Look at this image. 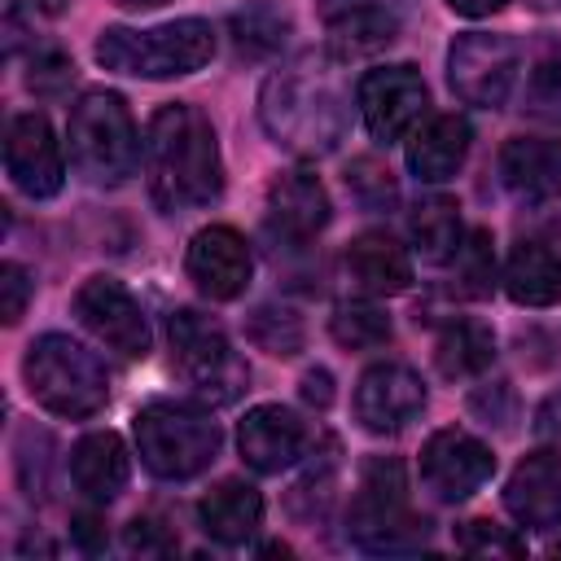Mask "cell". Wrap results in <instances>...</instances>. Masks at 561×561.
<instances>
[{"label":"cell","mask_w":561,"mask_h":561,"mask_svg":"<svg viewBox=\"0 0 561 561\" xmlns=\"http://www.w3.org/2000/svg\"><path fill=\"white\" fill-rule=\"evenodd\" d=\"M254 110L272 145L294 158H324L351 131L355 92L333 48H307L263 79Z\"/></svg>","instance_id":"6da1fadb"},{"label":"cell","mask_w":561,"mask_h":561,"mask_svg":"<svg viewBox=\"0 0 561 561\" xmlns=\"http://www.w3.org/2000/svg\"><path fill=\"white\" fill-rule=\"evenodd\" d=\"M140 171L162 215H184L224 197V153L215 123L193 101H167L140 136Z\"/></svg>","instance_id":"7a4b0ae2"},{"label":"cell","mask_w":561,"mask_h":561,"mask_svg":"<svg viewBox=\"0 0 561 561\" xmlns=\"http://www.w3.org/2000/svg\"><path fill=\"white\" fill-rule=\"evenodd\" d=\"M430 517L408 500V469L399 456H368L346 504V539L373 557L421 552L430 543Z\"/></svg>","instance_id":"3957f363"},{"label":"cell","mask_w":561,"mask_h":561,"mask_svg":"<svg viewBox=\"0 0 561 561\" xmlns=\"http://www.w3.org/2000/svg\"><path fill=\"white\" fill-rule=\"evenodd\" d=\"M92 57L110 75L162 83L193 75L215 57V26L206 18H175L158 26H105L92 44Z\"/></svg>","instance_id":"277c9868"},{"label":"cell","mask_w":561,"mask_h":561,"mask_svg":"<svg viewBox=\"0 0 561 561\" xmlns=\"http://www.w3.org/2000/svg\"><path fill=\"white\" fill-rule=\"evenodd\" d=\"M131 438L140 465L162 482H188L206 473L224 447L219 421L193 399H149L131 416Z\"/></svg>","instance_id":"5b68a950"},{"label":"cell","mask_w":561,"mask_h":561,"mask_svg":"<svg viewBox=\"0 0 561 561\" xmlns=\"http://www.w3.org/2000/svg\"><path fill=\"white\" fill-rule=\"evenodd\" d=\"M22 381H26V394L48 416H61V421H88L110 399L105 359L79 337L57 333V329L31 337L22 355Z\"/></svg>","instance_id":"8992f818"},{"label":"cell","mask_w":561,"mask_h":561,"mask_svg":"<svg viewBox=\"0 0 561 561\" xmlns=\"http://www.w3.org/2000/svg\"><path fill=\"white\" fill-rule=\"evenodd\" d=\"M140 127L131 118V105L110 88H88L66 118V145L70 167L92 188H118L140 167Z\"/></svg>","instance_id":"52a82bcc"},{"label":"cell","mask_w":561,"mask_h":561,"mask_svg":"<svg viewBox=\"0 0 561 561\" xmlns=\"http://www.w3.org/2000/svg\"><path fill=\"white\" fill-rule=\"evenodd\" d=\"M167 342H171V364L197 403L224 408L245 394L250 364L215 316L197 307H175L167 316Z\"/></svg>","instance_id":"ba28073f"},{"label":"cell","mask_w":561,"mask_h":561,"mask_svg":"<svg viewBox=\"0 0 561 561\" xmlns=\"http://www.w3.org/2000/svg\"><path fill=\"white\" fill-rule=\"evenodd\" d=\"M526 48L504 31H465L447 44V88L473 110H504L522 79Z\"/></svg>","instance_id":"9c48e42d"},{"label":"cell","mask_w":561,"mask_h":561,"mask_svg":"<svg viewBox=\"0 0 561 561\" xmlns=\"http://www.w3.org/2000/svg\"><path fill=\"white\" fill-rule=\"evenodd\" d=\"M355 110L377 145H394L425 118L430 88L412 61H386V66H373L359 75Z\"/></svg>","instance_id":"30bf717a"},{"label":"cell","mask_w":561,"mask_h":561,"mask_svg":"<svg viewBox=\"0 0 561 561\" xmlns=\"http://www.w3.org/2000/svg\"><path fill=\"white\" fill-rule=\"evenodd\" d=\"M75 320L114 355L123 359H145L153 351V329L145 307L136 302V294L118 280V276H88L75 298H70Z\"/></svg>","instance_id":"8fae6325"},{"label":"cell","mask_w":561,"mask_h":561,"mask_svg":"<svg viewBox=\"0 0 561 561\" xmlns=\"http://www.w3.org/2000/svg\"><path fill=\"white\" fill-rule=\"evenodd\" d=\"M491 473H495V451H491L478 434H469V430H460V425H443V430H434V434L421 443L416 478H421V486H425L434 500H443V504L469 500L478 486L491 482Z\"/></svg>","instance_id":"7c38bea8"},{"label":"cell","mask_w":561,"mask_h":561,"mask_svg":"<svg viewBox=\"0 0 561 561\" xmlns=\"http://www.w3.org/2000/svg\"><path fill=\"white\" fill-rule=\"evenodd\" d=\"M329 219H333V202L311 167H285L272 175L263 197V228L276 245L302 250L329 228Z\"/></svg>","instance_id":"4fadbf2b"},{"label":"cell","mask_w":561,"mask_h":561,"mask_svg":"<svg viewBox=\"0 0 561 561\" xmlns=\"http://www.w3.org/2000/svg\"><path fill=\"white\" fill-rule=\"evenodd\" d=\"M430 403L425 377L403 364V359H377L359 373L355 394H351V412L368 434H399L408 430Z\"/></svg>","instance_id":"5bb4252c"},{"label":"cell","mask_w":561,"mask_h":561,"mask_svg":"<svg viewBox=\"0 0 561 561\" xmlns=\"http://www.w3.org/2000/svg\"><path fill=\"white\" fill-rule=\"evenodd\" d=\"M4 171L9 184L31 202H48L66 188L61 140L39 110H22L4 123Z\"/></svg>","instance_id":"9a60e30c"},{"label":"cell","mask_w":561,"mask_h":561,"mask_svg":"<svg viewBox=\"0 0 561 561\" xmlns=\"http://www.w3.org/2000/svg\"><path fill=\"white\" fill-rule=\"evenodd\" d=\"M184 272L210 302H237L254 280V250L232 224H206L188 237Z\"/></svg>","instance_id":"2e32d148"},{"label":"cell","mask_w":561,"mask_h":561,"mask_svg":"<svg viewBox=\"0 0 561 561\" xmlns=\"http://www.w3.org/2000/svg\"><path fill=\"white\" fill-rule=\"evenodd\" d=\"M311 451L307 421L285 403H254L237 425V456L254 473H285Z\"/></svg>","instance_id":"e0dca14e"},{"label":"cell","mask_w":561,"mask_h":561,"mask_svg":"<svg viewBox=\"0 0 561 561\" xmlns=\"http://www.w3.org/2000/svg\"><path fill=\"white\" fill-rule=\"evenodd\" d=\"M504 508L522 530L561 526V451L557 447H535L513 465L504 482Z\"/></svg>","instance_id":"ac0fdd59"},{"label":"cell","mask_w":561,"mask_h":561,"mask_svg":"<svg viewBox=\"0 0 561 561\" xmlns=\"http://www.w3.org/2000/svg\"><path fill=\"white\" fill-rule=\"evenodd\" d=\"M469 149H473V127L465 114H456V110L425 114L408 131V171L421 184H447L460 175Z\"/></svg>","instance_id":"d6986e66"},{"label":"cell","mask_w":561,"mask_h":561,"mask_svg":"<svg viewBox=\"0 0 561 561\" xmlns=\"http://www.w3.org/2000/svg\"><path fill=\"white\" fill-rule=\"evenodd\" d=\"M70 482L88 504H114L131 482V451L114 430H88L70 447Z\"/></svg>","instance_id":"ffe728a7"},{"label":"cell","mask_w":561,"mask_h":561,"mask_svg":"<svg viewBox=\"0 0 561 561\" xmlns=\"http://www.w3.org/2000/svg\"><path fill=\"white\" fill-rule=\"evenodd\" d=\"M495 171H500V184L526 202V206H539V202H552L561 193V136H513L500 145V158H495Z\"/></svg>","instance_id":"44dd1931"},{"label":"cell","mask_w":561,"mask_h":561,"mask_svg":"<svg viewBox=\"0 0 561 561\" xmlns=\"http://www.w3.org/2000/svg\"><path fill=\"white\" fill-rule=\"evenodd\" d=\"M342 272L364 298H394L412 285V254L399 237H390L386 228H373L351 237L342 254Z\"/></svg>","instance_id":"7402d4cb"},{"label":"cell","mask_w":561,"mask_h":561,"mask_svg":"<svg viewBox=\"0 0 561 561\" xmlns=\"http://www.w3.org/2000/svg\"><path fill=\"white\" fill-rule=\"evenodd\" d=\"M316 18L337 57L377 53L399 35V13L390 0H316Z\"/></svg>","instance_id":"603a6c76"},{"label":"cell","mask_w":561,"mask_h":561,"mask_svg":"<svg viewBox=\"0 0 561 561\" xmlns=\"http://www.w3.org/2000/svg\"><path fill=\"white\" fill-rule=\"evenodd\" d=\"M193 513H197V526L206 539H215L224 548H241L263 526V495L245 478H224L197 500Z\"/></svg>","instance_id":"cb8c5ba5"},{"label":"cell","mask_w":561,"mask_h":561,"mask_svg":"<svg viewBox=\"0 0 561 561\" xmlns=\"http://www.w3.org/2000/svg\"><path fill=\"white\" fill-rule=\"evenodd\" d=\"M500 285L517 307H557L561 302V250L552 241L526 237L508 250L500 267Z\"/></svg>","instance_id":"d4e9b609"},{"label":"cell","mask_w":561,"mask_h":561,"mask_svg":"<svg viewBox=\"0 0 561 561\" xmlns=\"http://www.w3.org/2000/svg\"><path fill=\"white\" fill-rule=\"evenodd\" d=\"M294 35V13L280 0H245L228 13V39L245 61H272Z\"/></svg>","instance_id":"484cf974"},{"label":"cell","mask_w":561,"mask_h":561,"mask_svg":"<svg viewBox=\"0 0 561 561\" xmlns=\"http://www.w3.org/2000/svg\"><path fill=\"white\" fill-rule=\"evenodd\" d=\"M408 241H412V254H421L434 267H447L465 241V219L456 197L447 193L416 197V206L408 210Z\"/></svg>","instance_id":"4316f807"},{"label":"cell","mask_w":561,"mask_h":561,"mask_svg":"<svg viewBox=\"0 0 561 561\" xmlns=\"http://www.w3.org/2000/svg\"><path fill=\"white\" fill-rule=\"evenodd\" d=\"M495 364V333L482 320H447L434 337V368L447 381L482 377Z\"/></svg>","instance_id":"83f0119b"},{"label":"cell","mask_w":561,"mask_h":561,"mask_svg":"<svg viewBox=\"0 0 561 561\" xmlns=\"http://www.w3.org/2000/svg\"><path fill=\"white\" fill-rule=\"evenodd\" d=\"M333 486H337V443L324 438L320 451L302 456V473L289 486L285 504L298 522H324V513L333 508Z\"/></svg>","instance_id":"f1b7e54d"},{"label":"cell","mask_w":561,"mask_h":561,"mask_svg":"<svg viewBox=\"0 0 561 561\" xmlns=\"http://www.w3.org/2000/svg\"><path fill=\"white\" fill-rule=\"evenodd\" d=\"M53 465H57V443L44 425L35 421H22L18 434H13V473H18V486L31 504H48L53 495Z\"/></svg>","instance_id":"f546056e"},{"label":"cell","mask_w":561,"mask_h":561,"mask_svg":"<svg viewBox=\"0 0 561 561\" xmlns=\"http://www.w3.org/2000/svg\"><path fill=\"white\" fill-rule=\"evenodd\" d=\"M329 337L342 351H377V346L390 342V316H386V307H377V298H364L359 294V298L333 307Z\"/></svg>","instance_id":"4dcf8cb0"},{"label":"cell","mask_w":561,"mask_h":561,"mask_svg":"<svg viewBox=\"0 0 561 561\" xmlns=\"http://www.w3.org/2000/svg\"><path fill=\"white\" fill-rule=\"evenodd\" d=\"M245 337H250L259 351L276 355V359H294V355L307 346V324H302V316H298L294 307H285V302H259V307L245 316Z\"/></svg>","instance_id":"1f68e13d"},{"label":"cell","mask_w":561,"mask_h":561,"mask_svg":"<svg viewBox=\"0 0 561 561\" xmlns=\"http://www.w3.org/2000/svg\"><path fill=\"white\" fill-rule=\"evenodd\" d=\"M451 267V294L460 298H486L500 280V267H495V241L486 228H473L465 232L456 259L447 263Z\"/></svg>","instance_id":"d6a6232c"},{"label":"cell","mask_w":561,"mask_h":561,"mask_svg":"<svg viewBox=\"0 0 561 561\" xmlns=\"http://www.w3.org/2000/svg\"><path fill=\"white\" fill-rule=\"evenodd\" d=\"M342 180H346L351 202H355L359 210H368V215H390V210L399 206V180H394V171H390L377 153L351 158L346 171H342Z\"/></svg>","instance_id":"836d02e7"},{"label":"cell","mask_w":561,"mask_h":561,"mask_svg":"<svg viewBox=\"0 0 561 561\" xmlns=\"http://www.w3.org/2000/svg\"><path fill=\"white\" fill-rule=\"evenodd\" d=\"M526 105L561 123V39H539V48L526 53Z\"/></svg>","instance_id":"e575fe53"},{"label":"cell","mask_w":561,"mask_h":561,"mask_svg":"<svg viewBox=\"0 0 561 561\" xmlns=\"http://www.w3.org/2000/svg\"><path fill=\"white\" fill-rule=\"evenodd\" d=\"M75 83V57L61 48V44H31V57H26V88L39 96V101H57L66 96Z\"/></svg>","instance_id":"d590c367"},{"label":"cell","mask_w":561,"mask_h":561,"mask_svg":"<svg viewBox=\"0 0 561 561\" xmlns=\"http://www.w3.org/2000/svg\"><path fill=\"white\" fill-rule=\"evenodd\" d=\"M456 548L460 552H478V557H522L526 539L513 526H500L491 517H469L456 526Z\"/></svg>","instance_id":"8d00e7d4"},{"label":"cell","mask_w":561,"mask_h":561,"mask_svg":"<svg viewBox=\"0 0 561 561\" xmlns=\"http://www.w3.org/2000/svg\"><path fill=\"white\" fill-rule=\"evenodd\" d=\"M469 412L482 421V425H495V430H508L517 421V390L495 377V381H482L469 390Z\"/></svg>","instance_id":"74e56055"},{"label":"cell","mask_w":561,"mask_h":561,"mask_svg":"<svg viewBox=\"0 0 561 561\" xmlns=\"http://www.w3.org/2000/svg\"><path fill=\"white\" fill-rule=\"evenodd\" d=\"M31 298H35V276L18 259H4L0 263V316H4V324H18L31 307Z\"/></svg>","instance_id":"f35d334b"},{"label":"cell","mask_w":561,"mask_h":561,"mask_svg":"<svg viewBox=\"0 0 561 561\" xmlns=\"http://www.w3.org/2000/svg\"><path fill=\"white\" fill-rule=\"evenodd\" d=\"M123 548L131 557H167V552H175V535L158 517H131L123 526Z\"/></svg>","instance_id":"ab89813d"},{"label":"cell","mask_w":561,"mask_h":561,"mask_svg":"<svg viewBox=\"0 0 561 561\" xmlns=\"http://www.w3.org/2000/svg\"><path fill=\"white\" fill-rule=\"evenodd\" d=\"M70 543H75L79 552H88V557H96V552L110 548V530H105L101 504H88V508L70 513Z\"/></svg>","instance_id":"60d3db41"},{"label":"cell","mask_w":561,"mask_h":561,"mask_svg":"<svg viewBox=\"0 0 561 561\" xmlns=\"http://www.w3.org/2000/svg\"><path fill=\"white\" fill-rule=\"evenodd\" d=\"M26 0H4V18H0V35H4V57H13L26 44Z\"/></svg>","instance_id":"b9f144b4"},{"label":"cell","mask_w":561,"mask_h":561,"mask_svg":"<svg viewBox=\"0 0 561 561\" xmlns=\"http://www.w3.org/2000/svg\"><path fill=\"white\" fill-rule=\"evenodd\" d=\"M298 394H302V403H311V408H320V412H324V408L333 403V373H329V368H320V364H316V368H307V373H302V381H298Z\"/></svg>","instance_id":"7bdbcfd3"},{"label":"cell","mask_w":561,"mask_h":561,"mask_svg":"<svg viewBox=\"0 0 561 561\" xmlns=\"http://www.w3.org/2000/svg\"><path fill=\"white\" fill-rule=\"evenodd\" d=\"M535 438H543L548 447H561V390H552L535 408Z\"/></svg>","instance_id":"ee69618b"},{"label":"cell","mask_w":561,"mask_h":561,"mask_svg":"<svg viewBox=\"0 0 561 561\" xmlns=\"http://www.w3.org/2000/svg\"><path fill=\"white\" fill-rule=\"evenodd\" d=\"M508 0H447V9L451 13H460V18H491V13H500Z\"/></svg>","instance_id":"f6af8a7d"},{"label":"cell","mask_w":561,"mask_h":561,"mask_svg":"<svg viewBox=\"0 0 561 561\" xmlns=\"http://www.w3.org/2000/svg\"><path fill=\"white\" fill-rule=\"evenodd\" d=\"M31 13H44V18H61L70 9V0H26Z\"/></svg>","instance_id":"bcb514c9"},{"label":"cell","mask_w":561,"mask_h":561,"mask_svg":"<svg viewBox=\"0 0 561 561\" xmlns=\"http://www.w3.org/2000/svg\"><path fill=\"white\" fill-rule=\"evenodd\" d=\"M18 552H22V557H26V552H48V557H53V552H57V548H53V543H48V539H35V535H26V539H22V543H18Z\"/></svg>","instance_id":"7dc6e473"},{"label":"cell","mask_w":561,"mask_h":561,"mask_svg":"<svg viewBox=\"0 0 561 561\" xmlns=\"http://www.w3.org/2000/svg\"><path fill=\"white\" fill-rule=\"evenodd\" d=\"M526 9H535V13H561V0H526Z\"/></svg>","instance_id":"c3c4849f"},{"label":"cell","mask_w":561,"mask_h":561,"mask_svg":"<svg viewBox=\"0 0 561 561\" xmlns=\"http://www.w3.org/2000/svg\"><path fill=\"white\" fill-rule=\"evenodd\" d=\"M123 9H158V4H171V0H114Z\"/></svg>","instance_id":"681fc988"},{"label":"cell","mask_w":561,"mask_h":561,"mask_svg":"<svg viewBox=\"0 0 561 561\" xmlns=\"http://www.w3.org/2000/svg\"><path fill=\"white\" fill-rule=\"evenodd\" d=\"M552 228H557V250H561V219H557V224H552Z\"/></svg>","instance_id":"f907efd6"}]
</instances>
